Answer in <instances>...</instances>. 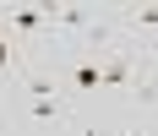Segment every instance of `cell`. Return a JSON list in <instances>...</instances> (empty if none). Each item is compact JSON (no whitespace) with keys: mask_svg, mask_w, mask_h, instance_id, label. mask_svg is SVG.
<instances>
[{"mask_svg":"<svg viewBox=\"0 0 158 136\" xmlns=\"http://www.w3.org/2000/svg\"><path fill=\"white\" fill-rule=\"evenodd\" d=\"M71 87H77V93H98V87H104V76H98V60L71 65Z\"/></svg>","mask_w":158,"mask_h":136,"instance_id":"6da1fadb","label":"cell"},{"mask_svg":"<svg viewBox=\"0 0 158 136\" xmlns=\"http://www.w3.org/2000/svg\"><path fill=\"white\" fill-rule=\"evenodd\" d=\"M49 22V11H27V6H22V11H11V27H22V33H38Z\"/></svg>","mask_w":158,"mask_h":136,"instance_id":"7a4b0ae2","label":"cell"},{"mask_svg":"<svg viewBox=\"0 0 158 136\" xmlns=\"http://www.w3.org/2000/svg\"><path fill=\"white\" fill-rule=\"evenodd\" d=\"M27 114H33V120H55V114H60V98H33Z\"/></svg>","mask_w":158,"mask_h":136,"instance_id":"3957f363","label":"cell"},{"mask_svg":"<svg viewBox=\"0 0 158 136\" xmlns=\"http://www.w3.org/2000/svg\"><path fill=\"white\" fill-rule=\"evenodd\" d=\"M131 22H136V27H158V6H136Z\"/></svg>","mask_w":158,"mask_h":136,"instance_id":"277c9868","label":"cell"},{"mask_svg":"<svg viewBox=\"0 0 158 136\" xmlns=\"http://www.w3.org/2000/svg\"><path fill=\"white\" fill-rule=\"evenodd\" d=\"M6 65H11V44L0 38V71H6Z\"/></svg>","mask_w":158,"mask_h":136,"instance_id":"5b68a950","label":"cell"},{"mask_svg":"<svg viewBox=\"0 0 158 136\" xmlns=\"http://www.w3.org/2000/svg\"><path fill=\"white\" fill-rule=\"evenodd\" d=\"M82 136H98V131H93V125H87V131H82Z\"/></svg>","mask_w":158,"mask_h":136,"instance_id":"8992f818","label":"cell"}]
</instances>
